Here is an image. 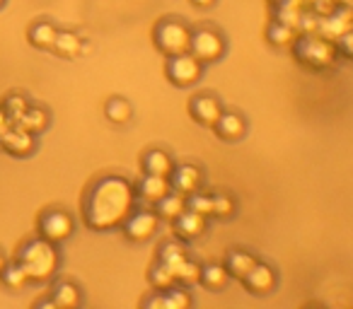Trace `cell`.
<instances>
[{"label": "cell", "mask_w": 353, "mask_h": 309, "mask_svg": "<svg viewBox=\"0 0 353 309\" xmlns=\"http://www.w3.org/2000/svg\"><path fill=\"white\" fill-rule=\"evenodd\" d=\"M133 184L121 174H102L83 193V222L92 232H112L136 208Z\"/></svg>", "instance_id": "obj_1"}, {"label": "cell", "mask_w": 353, "mask_h": 309, "mask_svg": "<svg viewBox=\"0 0 353 309\" xmlns=\"http://www.w3.org/2000/svg\"><path fill=\"white\" fill-rule=\"evenodd\" d=\"M15 261L25 268L30 283H49L61 266V251L59 244L37 235L17 249Z\"/></svg>", "instance_id": "obj_2"}, {"label": "cell", "mask_w": 353, "mask_h": 309, "mask_svg": "<svg viewBox=\"0 0 353 309\" xmlns=\"http://www.w3.org/2000/svg\"><path fill=\"white\" fill-rule=\"evenodd\" d=\"M189 39H192V27L179 17H165L152 27V44L165 58L189 51Z\"/></svg>", "instance_id": "obj_3"}, {"label": "cell", "mask_w": 353, "mask_h": 309, "mask_svg": "<svg viewBox=\"0 0 353 309\" xmlns=\"http://www.w3.org/2000/svg\"><path fill=\"white\" fill-rule=\"evenodd\" d=\"M293 51L295 58L303 65L312 70H324L336 61V46L322 34H305V36H295L293 41Z\"/></svg>", "instance_id": "obj_4"}, {"label": "cell", "mask_w": 353, "mask_h": 309, "mask_svg": "<svg viewBox=\"0 0 353 309\" xmlns=\"http://www.w3.org/2000/svg\"><path fill=\"white\" fill-rule=\"evenodd\" d=\"M228 51V39L221 30L216 27H208V25H201V27H194L192 30V39H189V54L194 58H199L203 65H211V63H218V61L225 56Z\"/></svg>", "instance_id": "obj_5"}, {"label": "cell", "mask_w": 353, "mask_h": 309, "mask_svg": "<svg viewBox=\"0 0 353 309\" xmlns=\"http://www.w3.org/2000/svg\"><path fill=\"white\" fill-rule=\"evenodd\" d=\"M73 232H75V220L63 208H49V211H44L37 217V235L54 242V244L68 242L73 237Z\"/></svg>", "instance_id": "obj_6"}, {"label": "cell", "mask_w": 353, "mask_h": 309, "mask_svg": "<svg viewBox=\"0 0 353 309\" xmlns=\"http://www.w3.org/2000/svg\"><path fill=\"white\" fill-rule=\"evenodd\" d=\"M165 75L174 87L179 89L194 87L203 78V63L199 58H194L189 51H184V54H176L167 58Z\"/></svg>", "instance_id": "obj_7"}, {"label": "cell", "mask_w": 353, "mask_h": 309, "mask_svg": "<svg viewBox=\"0 0 353 309\" xmlns=\"http://www.w3.org/2000/svg\"><path fill=\"white\" fill-rule=\"evenodd\" d=\"M160 222L162 220L157 217V213L152 211V208H133V211L123 217V222L119 227H121L123 237H126L128 242L143 244V242L152 239V237L157 235Z\"/></svg>", "instance_id": "obj_8"}, {"label": "cell", "mask_w": 353, "mask_h": 309, "mask_svg": "<svg viewBox=\"0 0 353 309\" xmlns=\"http://www.w3.org/2000/svg\"><path fill=\"white\" fill-rule=\"evenodd\" d=\"M0 147L8 150L12 158H30L32 152L37 150V138L34 133L25 131L17 123H8L3 131H0Z\"/></svg>", "instance_id": "obj_9"}, {"label": "cell", "mask_w": 353, "mask_h": 309, "mask_svg": "<svg viewBox=\"0 0 353 309\" xmlns=\"http://www.w3.org/2000/svg\"><path fill=\"white\" fill-rule=\"evenodd\" d=\"M242 285H245L250 295L264 297V295H269L276 290V285H279V273H276L274 266L264 264V261H256V264L247 270L245 278H242Z\"/></svg>", "instance_id": "obj_10"}, {"label": "cell", "mask_w": 353, "mask_h": 309, "mask_svg": "<svg viewBox=\"0 0 353 309\" xmlns=\"http://www.w3.org/2000/svg\"><path fill=\"white\" fill-rule=\"evenodd\" d=\"M170 189L182 196H189V193L201 191L203 187V169L199 164L184 162V164H174V169L170 172Z\"/></svg>", "instance_id": "obj_11"}, {"label": "cell", "mask_w": 353, "mask_h": 309, "mask_svg": "<svg viewBox=\"0 0 353 309\" xmlns=\"http://www.w3.org/2000/svg\"><path fill=\"white\" fill-rule=\"evenodd\" d=\"M223 114V104L216 94H196L189 102V116L203 128H213L218 116Z\"/></svg>", "instance_id": "obj_12"}, {"label": "cell", "mask_w": 353, "mask_h": 309, "mask_svg": "<svg viewBox=\"0 0 353 309\" xmlns=\"http://www.w3.org/2000/svg\"><path fill=\"white\" fill-rule=\"evenodd\" d=\"M172 225H174V235L176 239L182 242H192V239H199V237L206 232L208 227V217L201 215V213H194V211H182L179 215L172 220Z\"/></svg>", "instance_id": "obj_13"}, {"label": "cell", "mask_w": 353, "mask_h": 309, "mask_svg": "<svg viewBox=\"0 0 353 309\" xmlns=\"http://www.w3.org/2000/svg\"><path fill=\"white\" fill-rule=\"evenodd\" d=\"M247 128H250L247 126V118L242 116L240 111H225V109H223V114L218 116V121L213 123L216 136L225 142L242 140V138L247 136Z\"/></svg>", "instance_id": "obj_14"}, {"label": "cell", "mask_w": 353, "mask_h": 309, "mask_svg": "<svg viewBox=\"0 0 353 309\" xmlns=\"http://www.w3.org/2000/svg\"><path fill=\"white\" fill-rule=\"evenodd\" d=\"M133 191H136V198H141L148 206H155L165 193H170V179L167 177H155V174H143L138 179V184H133Z\"/></svg>", "instance_id": "obj_15"}, {"label": "cell", "mask_w": 353, "mask_h": 309, "mask_svg": "<svg viewBox=\"0 0 353 309\" xmlns=\"http://www.w3.org/2000/svg\"><path fill=\"white\" fill-rule=\"evenodd\" d=\"M49 297L54 299L56 309H75L83 302V290H80V285L75 283V280L61 278L51 285Z\"/></svg>", "instance_id": "obj_16"}, {"label": "cell", "mask_w": 353, "mask_h": 309, "mask_svg": "<svg viewBox=\"0 0 353 309\" xmlns=\"http://www.w3.org/2000/svg\"><path fill=\"white\" fill-rule=\"evenodd\" d=\"M174 158L165 147H150L141 155V169L143 174H155V177H170L174 169Z\"/></svg>", "instance_id": "obj_17"}, {"label": "cell", "mask_w": 353, "mask_h": 309, "mask_svg": "<svg viewBox=\"0 0 353 309\" xmlns=\"http://www.w3.org/2000/svg\"><path fill=\"white\" fill-rule=\"evenodd\" d=\"M259 261V256L252 254V251L247 249H230L225 256V261H223V266H225L228 275L235 280H242L247 275V270L252 268V266Z\"/></svg>", "instance_id": "obj_18"}, {"label": "cell", "mask_w": 353, "mask_h": 309, "mask_svg": "<svg viewBox=\"0 0 353 309\" xmlns=\"http://www.w3.org/2000/svg\"><path fill=\"white\" fill-rule=\"evenodd\" d=\"M56 34H59V27H56L54 22L37 20L34 25L30 27V32H27V39H30V44L34 46V49L51 51V46H54V41H56Z\"/></svg>", "instance_id": "obj_19"}, {"label": "cell", "mask_w": 353, "mask_h": 309, "mask_svg": "<svg viewBox=\"0 0 353 309\" xmlns=\"http://www.w3.org/2000/svg\"><path fill=\"white\" fill-rule=\"evenodd\" d=\"M199 283H201L206 290H211V292H221V290H225L228 283H230V275H228L225 266L213 261V264H203L201 266Z\"/></svg>", "instance_id": "obj_20"}, {"label": "cell", "mask_w": 353, "mask_h": 309, "mask_svg": "<svg viewBox=\"0 0 353 309\" xmlns=\"http://www.w3.org/2000/svg\"><path fill=\"white\" fill-rule=\"evenodd\" d=\"M152 211L157 213L160 220L172 222L179 213L187 211V196H182V193H176V191H170V193H165L155 206H152Z\"/></svg>", "instance_id": "obj_21"}, {"label": "cell", "mask_w": 353, "mask_h": 309, "mask_svg": "<svg viewBox=\"0 0 353 309\" xmlns=\"http://www.w3.org/2000/svg\"><path fill=\"white\" fill-rule=\"evenodd\" d=\"M0 285L6 290H10V292H20V290H25L30 285V278H27L25 268L12 259L6 261V266L0 268Z\"/></svg>", "instance_id": "obj_22"}, {"label": "cell", "mask_w": 353, "mask_h": 309, "mask_svg": "<svg viewBox=\"0 0 353 309\" xmlns=\"http://www.w3.org/2000/svg\"><path fill=\"white\" fill-rule=\"evenodd\" d=\"M184 259H189V251H187V246H184V242L182 239H170V242H165L160 249H157V259L155 261L165 264L167 268L176 270Z\"/></svg>", "instance_id": "obj_23"}, {"label": "cell", "mask_w": 353, "mask_h": 309, "mask_svg": "<svg viewBox=\"0 0 353 309\" xmlns=\"http://www.w3.org/2000/svg\"><path fill=\"white\" fill-rule=\"evenodd\" d=\"M104 116L114 126H126L133 118V107L126 97H109L104 104Z\"/></svg>", "instance_id": "obj_24"}, {"label": "cell", "mask_w": 353, "mask_h": 309, "mask_svg": "<svg viewBox=\"0 0 353 309\" xmlns=\"http://www.w3.org/2000/svg\"><path fill=\"white\" fill-rule=\"evenodd\" d=\"M295 36H298L295 27L285 25V22H281V20H274L266 27V41H269V46H276V49H288V46H293Z\"/></svg>", "instance_id": "obj_25"}, {"label": "cell", "mask_w": 353, "mask_h": 309, "mask_svg": "<svg viewBox=\"0 0 353 309\" xmlns=\"http://www.w3.org/2000/svg\"><path fill=\"white\" fill-rule=\"evenodd\" d=\"M51 51H54L56 56H61V58H75V56L83 54V39H80L75 32H61L59 30Z\"/></svg>", "instance_id": "obj_26"}, {"label": "cell", "mask_w": 353, "mask_h": 309, "mask_svg": "<svg viewBox=\"0 0 353 309\" xmlns=\"http://www.w3.org/2000/svg\"><path fill=\"white\" fill-rule=\"evenodd\" d=\"M17 126L20 128H25V131H30V133H41L46 126H49V111L46 109H41V107H27V111L22 114L20 118H17Z\"/></svg>", "instance_id": "obj_27"}, {"label": "cell", "mask_w": 353, "mask_h": 309, "mask_svg": "<svg viewBox=\"0 0 353 309\" xmlns=\"http://www.w3.org/2000/svg\"><path fill=\"white\" fill-rule=\"evenodd\" d=\"M148 283H150V288L157 290V292H165V290H170L172 285H176L174 270L167 268V266L160 264V261H155V264L148 268Z\"/></svg>", "instance_id": "obj_28"}, {"label": "cell", "mask_w": 353, "mask_h": 309, "mask_svg": "<svg viewBox=\"0 0 353 309\" xmlns=\"http://www.w3.org/2000/svg\"><path fill=\"white\" fill-rule=\"evenodd\" d=\"M237 211V201L232 193L228 191H216L211 193V217H218V220H230Z\"/></svg>", "instance_id": "obj_29"}, {"label": "cell", "mask_w": 353, "mask_h": 309, "mask_svg": "<svg viewBox=\"0 0 353 309\" xmlns=\"http://www.w3.org/2000/svg\"><path fill=\"white\" fill-rule=\"evenodd\" d=\"M162 299H165V309H189L194 304V297L184 285H172L170 290L162 292Z\"/></svg>", "instance_id": "obj_30"}, {"label": "cell", "mask_w": 353, "mask_h": 309, "mask_svg": "<svg viewBox=\"0 0 353 309\" xmlns=\"http://www.w3.org/2000/svg\"><path fill=\"white\" fill-rule=\"evenodd\" d=\"M199 275H201V264L194 259H184L179 264V268L174 270V278L179 285L184 288H192V285H199Z\"/></svg>", "instance_id": "obj_31"}, {"label": "cell", "mask_w": 353, "mask_h": 309, "mask_svg": "<svg viewBox=\"0 0 353 309\" xmlns=\"http://www.w3.org/2000/svg\"><path fill=\"white\" fill-rule=\"evenodd\" d=\"M27 107H30L27 97H22V94H10V97L6 99V104H3V114H6L8 121L15 123L17 118H20L22 114L27 111Z\"/></svg>", "instance_id": "obj_32"}, {"label": "cell", "mask_w": 353, "mask_h": 309, "mask_svg": "<svg viewBox=\"0 0 353 309\" xmlns=\"http://www.w3.org/2000/svg\"><path fill=\"white\" fill-rule=\"evenodd\" d=\"M187 208L194 213H201V215L211 217V193H203V191H196V193H189L187 196Z\"/></svg>", "instance_id": "obj_33"}, {"label": "cell", "mask_w": 353, "mask_h": 309, "mask_svg": "<svg viewBox=\"0 0 353 309\" xmlns=\"http://www.w3.org/2000/svg\"><path fill=\"white\" fill-rule=\"evenodd\" d=\"M141 304L145 309H165V299H162V292H157V290H155V292L148 295V297L143 299Z\"/></svg>", "instance_id": "obj_34"}, {"label": "cell", "mask_w": 353, "mask_h": 309, "mask_svg": "<svg viewBox=\"0 0 353 309\" xmlns=\"http://www.w3.org/2000/svg\"><path fill=\"white\" fill-rule=\"evenodd\" d=\"M216 3L218 0H192V6L199 8V10H208V8H213Z\"/></svg>", "instance_id": "obj_35"}, {"label": "cell", "mask_w": 353, "mask_h": 309, "mask_svg": "<svg viewBox=\"0 0 353 309\" xmlns=\"http://www.w3.org/2000/svg\"><path fill=\"white\" fill-rule=\"evenodd\" d=\"M34 307H46V309H56V304H54V299H51V297H41V299H37V302H34Z\"/></svg>", "instance_id": "obj_36"}, {"label": "cell", "mask_w": 353, "mask_h": 309, "mask_svg": "<svg viewBox=\"0 0 353 309\" xmlns=\"http://www.w3.org/2000/svg\"><path fill=\"white\" fill-rule=\"evenodd\" d=\"M8 123H10V121H8V118H6V114L0 111V131H3V128H6Z\"/></svg>", "instance_id": "obj_37"}, {"label": "cell", "mask_w": 353, "mask_h": 309, "mask_svg": "<svg viewBox=\"0 0 353 309\" xmlns=\"http://www.w3.org/2000/svg\"><path fill=\"white\" fill-rule=\"evenodd\" d=\"M6 261H8V256H6V251H3V246H0V268L6 266Z\"/></svg>", "instance_id": "obj_38"}, {"label": "cell", "mask_w": 353, "mask_h": 309, "mask_svg": "<svg viewBox=\"0 0 353 309\" xmlns=\"http://www.w3.org/2000/svg\"><path fill=\"white\" fill-rule=\"evenodd\" d=\"M6 3H8V0H0V8H3V6H6Z\"/></svg>", "instance_id": "obj_39"}]
</instances>
